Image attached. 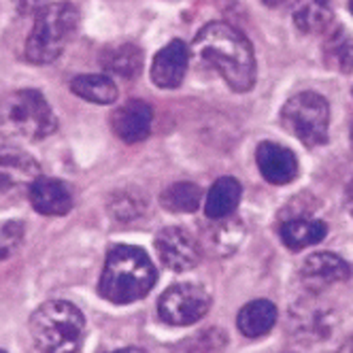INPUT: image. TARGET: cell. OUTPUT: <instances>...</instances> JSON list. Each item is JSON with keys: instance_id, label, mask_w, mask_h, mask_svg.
<instances>
[{"instance_id": "cell-1", "label": "cell", "mask_w": 353, "mask_h": 353, "mask_svg": "<svg viewBox=\"0 0 353 353\" xmlns=\"http://www.w3.org/2000/svg\"><path fill=\"white\" fill-rule=\"evenodd\" d=\"M194 54L213 66L234 92L256 83V58L247 37L225 21H211L194 39Z\"/></svg>"}, {"instance_id": "cell-2", "label": "cell", "mask_w": 353, "mask_h": 353, "mask_svg": "<svg viewBox=\"0 0 353 353\" xmlns=\"http://www.w3.org/2000/svg\"><path fill=\"white\" fill-rule=\"evenodd\" d=\"M156 285V268L143 249L115 245L109 249L98 294L113 305H130L145 298Z\"/></svg>"}, {"instance_id": "cell-3", "label": "cell", "mask_w": 353, "mask_h": 353, "mask_svg": "<svg viewBox=\"0 0 353 353\" xmlns=\"http://www.w3.org/2000/svg\"><path fill=\"white\" fill-rule=\"evenodd\" d=\"M58 130V117L39 90H17L0 98V132L21 139L41 141Z\"/></svg>"}, {"instance_id": "cell-4", "label": "cell", "mask_w": 353, "mask_h": 353, "mask_svg": "<svg viewBox=\"0 0 353 353\" xmlns=\"http://www.w3.org/2000/svg\"><path fill=\"white\" fill-rule=\"evenodd\" d=\"M79 26V11L70 3H52L37 9L34 26L26 41V60L49 64L58 60Z\"/></svg>"}, {"instance_id": "cell-5", "label": "cell", "mask_w": 353, "mask_h": 353, "mask_svg": "<svg viewBox=\"0 0 353 353\" xmlns=\"http://www.w3.org/2000/svg\"><path fill=\"white\" fill-rule=\"evenodd\" d=\"M83 327L81 311L66 300H49L30 317V334L45 353H77Z\"/></svg>"}, {"instance_id": "cell-6", "label": "cell", "mask_w": 353, "mask_h": 353, "mask_svg": "<svg viewBox=\"0 0 353 353\" xmlns=\"http://www.w3.org/2000/svg\"><path fill=\"white\" fill-rule=\"evenodd\" d=\"M281 125L307 147H319L330 130V105L317 92H300L283 105Z\"/></svg>"}, {"instance_id": "cell-7", "label": "cell", "mask_w": 353, "mask_h": 353, "mask_svg": "<svg viewBox=\"0 0 353 353\" xmlns=\"http://www.w3.org/2000/svg\"><path fill=\"white\" fill-rule=\"evenodd\" d=\"M339 317L334 309L319 296H307L292 305L288 313V327L290 334L307 345L323 343L332 336Z\"/></svg>"}, {"instance_id": "cell-8", "label": "cell", "mask_w": 353, "mask_h": 353, "mask_svg": "<svg viewBox=\"0 0 353 353\" xmlns=\"http://www.w3.org/2000/svg\"><path fill=\"white\" fill-rule=\"evenodd\" d=\"M211 309V296L196 283L170 285L158 300V315L168 325H192Z\"/></svg>"}, {"instance_id": "cell-9", "label": "cell", "mask_w": 353, "mask_h": 353, "mask_svg": "<svg viewBox=\"0 0 353 353\" xmlns=\"http://www.w3.org/2000/svg\"><path fill=\"white\" fill-rule=\"evenodd\" d=\"M41 176L39 162L15 145H0V196L28 192Z\"/></svg>"}, {"instance_id": "cell-10", "label": "cell", "mask_w": 353, "mask_h": 353, "mask_svg": "<svg viewBox=\"0 0 353 353\" xmlns=\"http://www.w3.org/2000/svg\"><path fill=\"white\" fill-rule=\"evenodd\" d=\"M156 249L162 264L172 272L192 270L200 262V243L181 225L164 228L156 239Z\"/></svg>"}, {"instance_id": "cell-11", "label": "cell", "mask_w": 353, "mask_h": 353, "mask_svg": "<svg viewBox=\"0 0 353 353\" xmlns=\"http://www.w3.org/2000/svg\"><path fill=\"white\" fill-rule=\"evenodd\" d=\"M294 207L298 209L294 215H288L281 219L279 225V234L281 241L288 249L292 251H300V249H307L311 245H317L325 239L327 234V225L325 221L313 217L309 211V207H302L300 200H294Z\"/></svg>"}, {"instance_id": "cell-12", "label": "cell", "mask_w": 353, "mask_h": 353, "mask_svg": "<svg viewBox=\"0 0 353 353\" xmlns=\"http://www.w3.org/2000/svg\"><path fill=\"white\" fill-rule=\"evenodd\" d=\"M349 274H351L349 264L336 254H330V251H319V254L309 256L300 268L302 283L313 294L349 279Z\"/></svg>"}, {"instance_id": "cell-13", "label": "cell", "mask_w": 353, "mask_h": 353, "mask_svg": "<svg viewBox=\"0 0 353 353\" xmlns=\"http://www.w3.org/2000/svg\"><path fill=\"white\" fill-rule=\"evenodd\" d=\"M190 64V47L174 39L168 45H164L156 54L154 62H151V81L158 88L170 90L181 85Z\"/></svg>"}, {"instance_id": "cell-14", "label": "cell", "mask_w": 353, "mask_h": 353, "mask_svg": "<svg viewBox=\"0 0 353 353\" xmlns=\"http://www.w3.org/2000/svg\"><path fill=\"white\" fill-rule=\"evenodd\" d=\"M256 160L262 176L272 185H288L298 174V158L292 149L279 143H260L256 149Z\"/></svg>"}, {"instance_id": "cell-15", "label": "cell", "mask_w": 353, "mask_h": 353, "mask_svg": "<svg viewBox=\"0 0 353 353\" xmlns=\"http://www.w3.org/2000/svg\"><path fill=\"white\" fill-rule=\"evenodd\" d=\"M151 121H154V111L143 100H128L125 105L115 109L111 117L113 132L128 145L141 143L149 137Z\"/></svg>"}, {"instance_id": "cell-16", "label": "cell", "mask_w": 353, "mask_h": 353, "mask_svg": "<svg viewBox=\"0 0 353 353\" xmlns=\"http://www.w3.org/2000/svg\"><path fill=\"white\" fill-rule=\"evenodd\" d=\"M28 198L37 213L41 215H66L72 209V194L66 183L52 179V176H39L30 185Z\"/></svg>"}, {"instance_id": "cell-17", "label": "cell", "mask_w": 353, "mask_h": 353, "mask_svg": "<svg viewBox=\"0 0 353 353\" xmlns=\"http://www.w3.org/2000/svg\"><path fill=\"white\" fill-rule=\"evenodd\" d=\"M215 223L209 225L203 234V245L200 249H207L211 256L215 258H228L241 247L245 241L247 228L245 223L236 217H223V219H213Z\"/></svg>"}, {"instance_id": "cell-18", "label": "cell", "mask_w": 353, "mask_h": 353, "mask_svg": "<svg viewBox=\"0 0 353 353\" xmlns=\"http://www.w3.org/2000/svg\"><path fill=\"white\" fill-rule=\"evenodd\" d=\"M241 194H243L241 183L234 176H219L207 194V205H205L207 217L209 219L230 217L241 203Z\"/></svg>"}, {"instance_id": "cell-19", "label": "cell", "mask_w": 353, "mask_h": 353, "mask_svg": "<svg viewBox=\"0 0 353 353\" xmlns=\"http://www.w3.org/2000/svg\"><path fill=\"white\" fill-rule=\"evenodd\" d=\"M236 323L241 334L249 339H260L268 334L276 323V307L270 300H254L241 309Z\"/></svg>"}, {"instance_id": "cell-20", "label": "cell", "mask_w": 353, "mask_h": 353, "mask_svg": "<svg viewBox=\"0 0 353 353\" xmlns=\"http://www.w3.org/2000/svg\"><path fill=\"white\" fill-rule=\"evenodd\" d=\"M103 66L109 74L132 81L143 70V49L134 43H121L111 47L103 58Z\"/></svg>"}, {"instance_id": "cell-21", "label": "cell", "mask_w": 353, "mask_h": 353, "mask_svg": "<svg viewBox=\"0 0 353 353\" xmlns=\"http://www.w3.org/2000/svg\"><path fill=\"white\" fill-rule=\"evenodd\" d=\"M72 94L96 105H111L117 98V85L109 74H79L70 81Z\"/></svg>"}, {"instance_id": "cell-22", "label": "cell", "mask_w": 353, "mask_h": 353, "mask_svg": "<svg viewBox=\"0 0 353 353\" xmlns=\"http://www.w3.org/2000/svg\"><path fill=\"white\" fill-rule=\"evenodd\" d=\"M200 200H203V190L196 183L179 181V183L168 185L162 192L160 205L168 213H194L200 207Z\"/></svg>"}, {"instance_id": "cell-23", "label": "cell", "mask_w": 353, "mask_h": 353, "mask_svg": "<svg viewBox=\"0 0 353 353\" xmlns=\"http://www.w3.org/2000/svg\"><path fill=\"white\" fill-rule=\"evenodd\" d=\"M332 11L325 7L323 0H302L300 7L294 11L296 28L307 34H319L330 28Z\"/></svg>"}, {"instance_id": "cell-24", "label": "cell", "mask_w": 353, "mask_h": 353, "mask_svg": "<svg viewBox=\"0 0 353 353\" xmlns=\"http://www.w3.org/2000/svg\"><path fill=\"white\" fill-rule=\"evenodd\" d=\"M147 209L145 198L141 196V192L134 190H119L113 192L111 200H109V211L115 219L119 221H132L139 219Z\"/></svg>"}, {"instance_id": "cell-25", "label": "cell", "mask_w": 353, "mask_h": 353, "mask_svg": "<svg viewBox=\"0 0 353 353\" xmlns=\"http://www.w3.org/2000/svg\"><path fill=\"white\" fill-rule=\"evenodd\" d=\"M325 58H327V66L336 68L339 72H353V39L339 34L334 37L325 47Z\"/></svg>"}, {"instance_id": "cell-26", "label": "cell", "mask_w": 353, "mask_h": 353, "mask_svg": "<svg viewBox=\"0 0 353 353\" xmlns=\"http://www.w3.org/2000/svg\"><path fill=\"white\" fill-rule=\"evenodd\" d=\"M225 347H228V336L219 327H207L188 341L185 353H223Z\"/></svg>"}, {"instance_id": "cell-27", "label": "cell", "mask_w": 353, "mask_h": 353, "mask_svg": "<svg viewBox=\"0 0 353 353\" xmlns=\"http://www.w3.org/2000/svg\"><path fill=\"white\" fill-rule=\"evenodd\" d=\"M23 223L21 221H0V262L11 258L23 243Z\"/></svg>"}, {"instance_id": "cell-28", "label": "cell", "mask_w": 353, "mask_h": 353, "mask_svg": "<svg viewBox=\"0 0 353 353\" xmlns=\"http://www.w3.org/2000/svg\"><path fill=\"white\" fill-rule=\"evenodd\" d=\"M13 5L17 7L19 13H30L34 9H41L45 5V0H13Z\"/></svg>"}, {"instance_id": "cell-29", "label": "cell", "mask_w": 353, "mask_h": 353, "mask_svg": "<svg viewBox=\"0 0 353 353\" xmlns=\"http://www.w3.org/2000/svg\"><path fill=\"white\" fill-rule=\"evenodd\" d=\"M345 200H347V209H349V213L353 215V179L349 181V185H347V190H345Z\"/></svg>"}, {"instance_id": "cell-30", "label": "cell", "mask_w": 353, "mask_h": 353, "mask_svg": "<svg viewBox=\"0 0 353 353\" xmlns=\"http://www.w3.org/2000/svg\"><path fill=\"white\" fill-rule=\"evenodd\" d=\"M107 353H147L139 347H123V349H115V351H107Z\"/></svg>"}, {"instance_id": "cell-31", "label": "cell", "mask_w": 353, "mask_h": 353, "mask_svg": "<svg viewBox=\"0 0 353 353\" xmlns=\"http://www.w3.org/2000/svg\"><path fill=\"white\" fill-rule=\"evenodd\" d=\"M262 3H264L266 7H279V5L285 3V0H262Z\"/></svg>"}, {"instance_id": "cell-32", "label": "cell", "mask_w": 353, "mask_h": 353, "mask_svg": "<svg viewBox=\"0 0 353 353\" xmlns=\"http://www.w3.org/2000/svg\"><path fill=\"white\" fill-rule=\"evenodd\" d=\"M349 351L353 353V334H351V339H349Z\"/></svg>"}, {"instance_id": "cell-33", "label": "cell", "mask_w": 353, "mask_h": 353, "mask_svg": "<svg viewBox=\"0 0 353 353\" xmlns=\"http://www.w3.org/2000/svg\"><path fill=\"white\" fill-rule=\"evenodd\" d=\"M349 11H351V15H353V0H349Z\"/></svg>"}, {"instance_id": "cell-34", "label": "cell", "mask_w": 353, "mask_h": 353, "mask_svg": "<svg viewBox=\"0 0 353 353\" xmlns=\"http://www.w3.org/2000/svg\"><path fill=\"white\" fill-rule=\"evenodd\" d=\"M351 141H353V125H351Z\"/></svg>"}, {"instance_id": "cell-35", "label": "cell", "mask_w": 353, "mask_h": 353, "mask_svg": "<svg viewBox=\"0 0 353 353\" xmlns=\"http://www.w3.org/2000/svg\"><path fill=\"white\" fill-rule=\"evenodd\" d=\"M0 353H5V351H3V349H0Z\"/></svg>"}, {"instance_id": "cell-36", "label": "cell", "mask_w": 353, "mask_h": 353, "mask_svg": "<svg viewBox=\"0 0 353 353\" xmlns=\"http://www.w3.org/2000/svg\"><path fill=\"white\" fill-rule=\"evenodd\" d=\"M283 353H288V351H283Z\"/></svg>"}]
</instances>
